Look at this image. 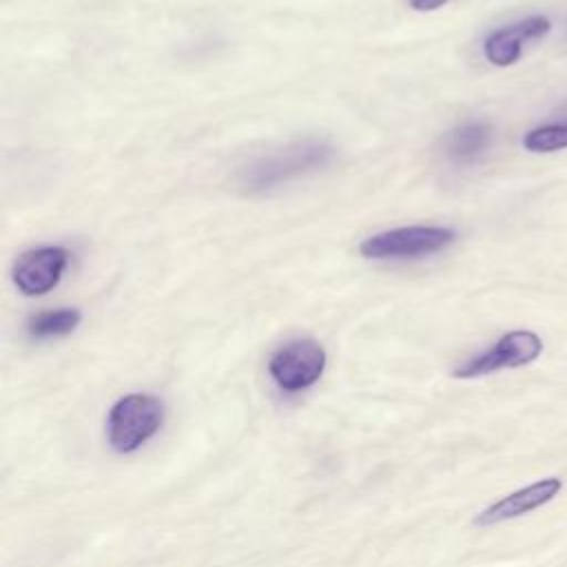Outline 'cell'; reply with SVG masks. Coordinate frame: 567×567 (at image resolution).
<instances>
[{
    "mask_svg": "<svg viewBox=\"0 0 567 567\" xmlns=\"http://www.w3.org/2000/svg\"><path fill=\"white\" fill-rule=\"evenodd\" d=\"M492 144V128L485 122H465L452 128L443 140V151L454 164L478 162Z\"/></svg>",
    "mask_w": 567,
    "mask_h": 567,
    "instance_id": "9",
    "label": "cell"
},
{
    "mask_svg": "<svg viewBox=\"0 0 567 567\" xmlns=\"http://www.w3.org/2000/svg\"><path fill=\"white\" fill-rule=\"evenodd\" d=\"M543 352V339L532 330H512L503 334L492 348L461 363L452 374L456 379H476L498 370L523 368L536 361Z\"/></svg>",
    "mask_w": 567,
    "mask_h": 567,
    "instance_id": "4",
    "label": "cell"
},
{
    "mask_svg": "<svg viewBox=\"0 0 567 567\" xmlns=\"http://www.w3.org/2000/svg\"><path fill=\"white\" fill-rule=\"evenodd\" d=\"M334 157L332 144L319 137L295 140L281 148L268 151L239 171V186L250 193H268L297 177L326 168Z\"/></svg>",
    "mask_w": 567,
    "mask_h": 567,
    "instance_id": "1",
    "label": "cell"
},
{
    "mask_svg": "<svg viewBox=\"0 0 567 567\" xmlns=\"http://www.w3.org/2000/svg\"><path fill=\"white\" fill-rule=\"evenodd\" d=\"M456 233L445 226H401L365 237L359 252L365 259H421L454 244Z\"/></svg>",
    "mask_w": 567,
    "mask_h": 567,
    "instance_id": "3",
    "label": "cell"
},
{
    "mask_svg": "<svg viewBox=\"0 0 567 567\" xmlns=\"http://www.w3.org/2000/svg\"><path fill=\"white\" fill-rule=\"evenodd\" d=\"M82 321V315L78 308H55V310H42L29 319V334L33 339H53L64 337L73 332Z\"/></svg>",
    "mask_w": 567,
    "mask_h": 567,
    "instance_id": "10",
    "label": "cell"
},
{
    "mask_svg": "<svg viewBox=\"0 0 567 567\" xmlns=\"http://www.w3.org/2000/svg\"><path fill=\"white\" fill-rule=\"evenodd\" d=\"M563 489V481L556 476H547L540 478L532 485H525L503 498H498L496 503H492L489 507H485L474 523L481 527H489L509 518H518L523 514H529L543 505H547L549 501H554L558 496V492Z\"/></svg>",
    "mask_w": 567,
    "mask_h": 567,
    "instance_id": "8",
    "label": "cell"
},
{
    "mask_svg": "<svg viewBox=\"0 0 567 567\" xmlns=\"http://www.w3.org/2000/svg\"><path fill=\"white\" fill-rule=\"evenodd\" d=\"M69 257V250L62 246H40L22 252L11 270L16 288L27 297L47 295L60 284Z\"/></svg>",
    "mask_w": 567,
    "mask_h": 567,
    "instance_id": "6",
    "label": "cell"
},
{
    "mask_svg": "<svg viewBox=\"0 0 567 567\" xmlns=\"http://www.w3.org/2000/svg\"><path fill=\"white\" fill-rule=\"evenodd\" d=\"M450 0H408V4L414 9V11H421V13H425V11H436L439 7H443V4H447Z\"/></svg>",
    "mask_w": 567,
    "mask_h": 567,
    "instance_id": "12",
    "label": "cell"
},
{
    "mask_svg": "<svg viewBox=\"0 0 567 567\" xmlns=\"http://www.w3.org/2000/svg\"><path fill=\"white\" fill-rule=\"evenodd\" d=\"M523 146L532 153H554L567 148V120L540 124L525 133Z\"/></svg>",
    "mask_w": 567,
    "mask_h": 567,
    "instance_id": "11",
    "label": "cell"
},
{
    "mask_svg": "<svg viewBox=\"0 0 567 567\" xmlns=\"http://www.w3.org/2000/svg\"><path fill=\"white\" fill-rule=\"evenodd\" d=\"M164 403L153 394H126L109 412L106 432L115 452L128 454L142 447L162 425Z\"/></svg>",
    "mask_w": 567,
    "mask_h": 567,
    "instance_id": "2",
    "label": "cell"
},
{
    "mask_svg": "<svg viewBox=\"0 0 567 567\" xmlns=\"http://www.w3.org/2000/svg\"><path fill=\"white\" fill-rule=\"evenodd\" d=\"M323 368L326 350L315 339L288 341L268 361V372L284 392H301L315 385Z\"/></svg>",
    "mask_w": 567,
    "mask_h": 567,
    "instance_id": "5",
    "label": "cell"
},
{
    "mask_svg": "<svg viewBox=\"0 0 567 567\" xmlns=\"http://www.w3.org/2000/svg\"><path fill=\"white\" fill-rule=\"evenodd\" d=\"M551 31L547 16H529L489 33L483 42V55L494 66H512L527 47L540 42Z\"/></svg>",
    "mask_w": 567,
    "mask_h": 567,
    "instance_id": "7",
    "label": "cell"
}]
</instances>
